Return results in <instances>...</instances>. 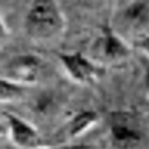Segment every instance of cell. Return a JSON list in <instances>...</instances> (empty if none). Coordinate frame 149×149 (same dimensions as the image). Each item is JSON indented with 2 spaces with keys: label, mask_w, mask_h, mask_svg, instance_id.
<instances>
[{
  "label": "cell",
  "mask_w": 149,
  "mask_h": 149,
  "mask_svg": "<svg viewBox=\"0 0 149 149\" xmlns=\"http://www.w3.org/2000/svg\"><path fill=\"white\" fill-rule=\"evenodd\" d=\"M143 86H144V92L149 98V59L146 65H144V74H143Z\"/></svg>",
  "instance_id": "13"
},
{
  "label": "cell",
  "mask_w": 149,
  "mask_h": 149,
  "mask_svg": "<svg viewBox=\"0 0 149 149\" xmlns=\"http://www.w3.org/2000/svg\"><path fill=\"white\" fill-rule=\"evenodd\" d=\"M8 137L17 149H36L40 146L42 137L34 126L14 113H5Z\"/></svg>",
  "instance_id": "6"
},
{
  "label": "cell",
  "mask_w": 149,
  "mask_h": 149,
  "mask_svg": "<svg viewBox=\"0 0 149 149\" xmlns=\"http://www.w3.org/2000/svg\"><path fill=\"white\" fill-rule=\"evenodd\" d=\"M109 138L112 149H143L146 141L140 120L126 110L112 113Z\"/></svg>",
  "instance_id": "2"
},
{
  "label": "cell",
  "mask_w": 149,
  "mask_h": 149,
  "mask_svg": "<svg viewBox=\"0 0 149 149\" xmlns=\"http://www.w3.org/2000/svg\"><path fill=\"white\" fill-rule=\"evenodd\" d=\"M25 88L19 84L9 81L6 78H0V102H17L25 96Z\"/></svg>",
  "instance_id": "9"
},
{
  "label": "cell",
  "mask_w": 149,
  "mask_h": 149,
  "mask_svg": "<svg viewBox=\"0 0 149 149\" xmlns=\"http://www.w3.org/2000/svg\"><path fill=\"white\" fill-rule=\"evenodd\" d=\"M93 50L96 54L95 61L101 65L123 64L132 54V50L127 42L123 39V36H120L109 25H104L101 28V33L93 45Z\"/></svg>",
  "instance_id": "4"
},
{
  "label": "cell",
  "mask_w": 149,
  "mask_h": 149,
  "mask_svg": "<svg viewBox=\"0 0 149 149\" xmlns=\"http://www.w3.org/2000/svg\"><path fill=\"white\" fill-rule=\"evenodd\" d=\"M36 149H88V146H84V144H59V146H51V148L39 146Z\"/></svg>",
  "instance_id": "11"
},
{
  "label": "cell",
  "mask_w": 149,
  "mask_h": 149,
  "mask_svg": "<svg viewBox=\"0 0 149 149\" xmlns=\"http://www.w3.org/2000/svg\"><path fill=\"white\" fill-rule=\"evenodd\" d=\"M76 2H79V3H93V2H96V0H76Z\"/></svg>",
  "instance_id": "16"
},
{
  "label": "cell",
  "mask_w": 149,
  "mask_h": 149,
  "mask_svg": "<svg viewBox=\"0 0 149 149\" xmlns=\"http://www.w3.org/2000/svg\"><path fill=\"white\" fill-rule=\"evenodd\" d=\"M6 135H8L6 124H5V123H0V138H2V137H6Z\"/></svg>",
  "instance_id": "15"
},
{
  "label": "cell",
  "mask_w": 149,
  "mask_h": 149,
  "mask_svg": "<svg viewBox=\"0 0 149 149\" xmlns=\"http://www.w3.org/2000/svg\"><path fill=\"white\" fill-rule=\"evenodd\" d=\"M67 28L58 0H31L23 20V30L31 40L48 44L61 39Z\"/></svg>",
  "instance_id": "1"
},
{
  "label": "cell",
  "mask_w": 149,
  "mask_h": 149,
  "mask_svg": "<svg viewBox=\"0 0 149 149\" xmlns=\"http://www.w3.org/2000/svg\"><path fill=\"white\" fill-rule=\"evenodd\" d=\"M8 34H9V33H8V28H6V25H5V22H3L2 16H0V45L6 42Z\"/></svg>",
  "instance_id": "12"
},
{
  "label": "cell",
  "mask_w": 149,
  "mask_h": 149,
  "mask_svg": "<svg viewBox=\"0 0 149 149\" xmlns=\"http://www.w3.org/2000/svg\"><path fill=\"white\" fill-rule=\"evenodd\" d=\"M58 59L68 79L74 84H79V86H93L106 73L104 65L98 64L96 61L82 54L81 51L61 53L58 54Z\"/></svg>",
  "instance_id": "3"
},
{
  "label": "cell",
  "mask_w": 149,
  "mask_h": 149,
  "mask_svg": "<svg viewBox=\"0 0 149 149\" xmlns=\"http://www.w3.org/2000/svg\"><path fill=\"white\" fill-rule=\"evenodd\" d=\"M112 2V6H113L115 11H121L123 8H126L130 2H134V0H110Z\"/></svg>",
  "instance_id": "14"
},
{
  "label": "cell",
  "mask_w": 149,
  "mask_h": 149,
  "mask_svg": "<svg viewBox=\"0 0 149 149\" xmlns=\"http://www.w3.org/2000/svg\"><path fill=\"white\" fill-rule=\"evenodd\" d=\"M44 70V61L37 54H17L5 65V76L22 87H30L39 82Z\"/></svg>",
  "instance_id": "5"
},
{
  "label": "cell",
  "mask_w": 149,
  "mask_h": 149,
  "mask_svg": "<svg viewBox=\"0 0 149 149\" xmlns=\"http://www.w3.org/2000/svg\"><path fill=\"white\" fill-rule=\"evenodd\" d=\"M123 20L132 33L140 37L148 34L149 28V3L144 0H134L126 8L121 9Z\"/></svg>",
  "instance_id": "7"
},
{
  "label": "cell",
  "mask_w": 149,
  "mask_h": 149,
  "mask_svg": "<svg viewBox=\"0 0 149 149\" xmlns=\"http://www.w3.org/2000/svg\"><path fill=\"white\" fill-rule=\"evenodd\" d=\"M135 47H137V48L149 59V34H146V36H143V37H140V39L135 40Z\"/></svg>",
  "instance_id": "10"
},
{
  "label": "cell",
  "mask_w": 149,
  "mask_h": 149,
  "mask_svg": "<svg viewBox=\"0 0 149 149\" xmlns=\"http://www.w3.org/2000/svg\"><path fill=\"white\" fill-rule=\"evenodd\" d=\"M88 149H93V148H88Z\"/></svg>",
  "instance_id": "17"
},
{
  "label": "cell",
  "mask_w": 149,
  "mask_h": 149,
  "mask_svg": "<svg viewBox=\"0 0 149 149\" xmlns=\"http://www.w3.org/2000/svg\"><path fill=\"white\" fill-rule=\"evenodd\" d=\"M98 121H100V115L96 113V110H92V109L79 110L67 123L65 134H67L68 138H79L90 129L95 127Z\"/></svg>",
  "instance_id": "8"
}]
</instances>
